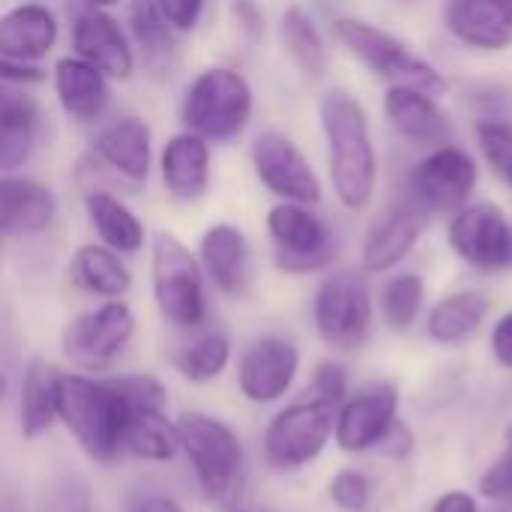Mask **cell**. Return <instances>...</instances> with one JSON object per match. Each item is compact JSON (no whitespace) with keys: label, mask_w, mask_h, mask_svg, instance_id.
<instances>
[{"label":"cell","mask_w":512,"mask_h":512,"mask_svg":"<svg viewBox=\"0 0 512 512\" xmlns=\"http://www.w3.org/2000/svg\"><path fill=\"white\" fill-rule=\"evenodd\" d=\"M297 372H300L297 345L282 336H264L243 351L237 366V384L249 402L270 405L291 390Z\"/></svg>","instance_id":"obj_15"},{"label":"cell","mask_w":512,"mask_h":512,"mask_svg":"<svg viewBox=\"0 0 512 512\" xmlns=\"http://www.w3.org/2000/svg\"><path fill=\"white\" fill-rule=\"evenodd\" d=\"M129 36L144 69L153 78H168L177 66V30L165 21L156 0H129Z\"/></svg>","instance_id":"obj_27"},{"label":"cell","mask_w":512,"mask_h":512,"mask_svg":"<svg viewBox=\"0 0 512 512\" xmlns=\"http://www.w3.org/2000/svg\"><path fill=\"white\" fill-rule=\"evenodd\" d=\"M177 432L180 450L186 453L207 501L222 507L234 504L246 477V453L237 432L228 423L198 411L183 414L177 420Z\"/></svg>","instance_id":"obj_5"},{"label":"cell","mask_w":512,"mask_h":512,"mask_svg":"<svg viewBox=\"0 0 512 512\" xmlns=\"http://www.w3.org/2000/svg\"><path fill=\"white\" fill-rule=\"evenodd\" d=\"M378 450H381L384 456H390V459H405V456L414 450V435H411V429L396 417V423H393V426L387 429V435L381 438Z\"/></svg>","instance_id":"obj_45"},{"label":"cell","mask_w":512,"mask_h":512,"mask_svg":"<svg viewBox=\"0 0 512 512\" xmlns=\"http://www.w3.org/2000/svg\"><path fill=\"white\" fill-rule=\"evenodd\" d=\"M108 381L129 405V414L132 411H165V405H168V393H165L162 381L153 375H144V372L141 375H111Z\"/></svg>","instance_id":"obj_38"},{"label":"cell","mask_w":512,"mask_h":512,"mask_svg":"<svg viewBox=\"0 0 512 512\" xmlns=\"http://www.w3.org/2000/svg\"><path fill=\"white\" fill-rule=\"evenodd\" d=\"M57 15L36 0H24L0 15V57L39 63L57 45Z\"/></svg>","instance_id":"obj_25"},{"label":"cell","mask_w":512,"mask_h":512,"mask_svg":"<svg viewBox=\"0 0 512 512\" xmlns=\"http://www.w3.org/2000/svg\"><path fill=\"white\" fill-rule=\"evenodd\" d=\"M237 512H243V510H237Z\"/></svg>","instance_id":"obj_52"},{"label":"cell","mask_w":512,"mask_h":512,"mask_svg":"<svg viewBox=\"0 0 512 512\" xmlns=\"http://www.w3.org/2000/svg\"><path fill=\"white\" fill-rule=\"evenodd\" d=\"M441 18L468 51L501 54L512 45V0H444Z\"/></svg>","instance_id":"obj_18"},{"label":"cell","mask_w":512,"mask_h":512,"mask_svg":"<svg viewBox=\"0 0 512 512\" xmlns=\"http://www.w3.org/2000/svg\"><path fill=\"white\" fill-rule=\"evenodd\" d=\"M249 159H252L258 183L279 201L318 204L324 198L318 171L285 132H276V129L258 132L249 147Z\"/></svg>","instance_id":"obj_13"},{"label":"cell","mask_w":512,"mask_h":512,"mask_svg":"<svg viewBox=\"0 0 512 512\" xmlns=\"http://www.w3.org/2000/svg\"><path fill=\"white\" fill-rule=\"evenodd\" d=\"M84 213H87L93 231L99 234L102 246H108L120 255H135L144 249L147 228L135 216V210L126 201H120L117 195H111L105 189H90L84 195Z\"/></svg>","instance_id":"obj_29"},{"label":"cell","mask_w":512,"mask_h":512,"mask_svg":"<svg viewBox=\"0 0 512 512\" xmlns=\"http://www.w3.org/2000/svg\"><path fill=\"white\" fill-rule=\"evenodd\" d=\"M348 396V372L339 363H318L315 375H312V399L327 402L333 408H339Z\"/></svg>","instance_id":"obj_40"},{"label":"cell","mask_w":512,"mask_h":512,"mask_svg":"<svg viewBox=\"0 0 512 512\" xmlns=\"http://www.w3.org/2000/svg\"><path fill=\"white\" fill-rule=\"evenodd\" d=\"M282 45L291 57V63L306 75V78H321L327 72L330 54L324 33L312 12L300 3H288L282 12Z\"/></svg>","instance_id":"obj_32"},{"label":"cell","mask_w":512,"mask_h":512,"mask_svg":"<svg viewBox=\"0 0 512 512\" xmlns=\"http://www.w3.org/2000/svg\"><path fill=\"white\" fill-rule=\"evenodd\" d=\"M84 6H93V9H111V6H117L120 0H81Z\"/></svg>","instance_id":"obj_50"},{"label":"cell","mask_w":512,"mask_h":512,"mask_svg":"<svg viewBox=\"0 0 512 512\" xmlns=\"http://www.w3.org/2000/svg\"><path fill=\"white\" fill-rule=\"evenodd\" d=\"M0 512H24V501L18 486L0 471Z\"/></svg>","instance_id":"obj_48"},{"label":"cell","mask_w":512,"mask_h":512,"mask_svg":"<svg viewBox=\"0 0 512 512\" xmlns=\"http://www.w3.org/2000/svg\"><path fill=\"white\" fill-rule=\"evenodd\" d=\"M159 174L162 186L177 201H201L213 183V153L210 141L195 132H177L165 141L159 153Z\"/></svg>","instance_id":"obj_21"},{"label":"cell","mask_w":512,"mask_h":512,"mask_svg":"<svg viewBox=\"0 0 512 512\" xmlns=\"http://www.w3.org/2000/svg\"><path fill=\"white\" fill-rule=\"evenodd\" d=\"M57 381L60 369L42 357H33L24 369L21 402H18V426L21 438L36 441L57 423Z\"/></svg>","instance_id":"obj_30"},{"label":"cell","mask_w":512,"mask_h":512,"mask_svg":"<svg viewBox=\"0 0 512 512\" xmlns=\"http://www.w3.org/2000/svg\"><path fill=\"white\" fill-rule=\"evenodd\" d=\"M318 123L327 144V177L345 210H366L378 189V150L363 102L348 90L318 99Z\"/></svg>","instance_id":"obj_1"},{"label":"cell","mask_w":512,"mask_h":512,"mask_svg":"<svg viewBox=\"0 0 512 512\" xmlns=\"http://www.w3.org/2000/svg\"><path fill=\"white\" fill-rule=\"evenodd\" d=\"M57 216V195L51 186L18 177L0 174V237H30L51 228Z\"/></svg>","instance_id":"obj_23"},{"label":"cell","mask_w":512,"mask_h":512,"mask_svg":"<svg viewBox=\"0 0 512 512\" xmlns=\"http://www.w3.org/2000/svg\"><path fill=\"white\" fill-rule=\"evenodd\" d=\"M255 111L249 78L231 66H210L186 87L180 120L189 132L210 144H228L243 135Z\"/></svg>","instance_id":"obj_4"},{"label":"cell","mask_w":512,"mask_h":512,"mask_svg":"<svg viewBox=\"0 0 512 512\" xmlns=\"http://www.w3.org/2000/svg\"><path fill=\"white\" fill-rule=\"evenodd\" d=\"M54 96L66 117L75 123H96L111 108V84L96 66L81 57H60L51 72Z\"/></svg>","instance_id":"obj_24"},{"label":"cell","mask_w":512,"mask_h":512,"mask_svg":"<svg viewBox=\"0 0 512 512\" xmlns=\"http://www.w3.org/2000/svg\"><path fill=\"white\" fill-rule=\"evenodd\" d=\"M432 512H480L477 501L468 492H447L444 498L435 501Z\"/></svg>","instance_id":"obj_47"},{"label":"cell","mask_w":512,"mask_h":512,"mask_svg":"<svg viewBox=\"0 0 512 512\" xmlns=\"http://www.w3.org/2000/svg\"><path fill=\"white\" fill-rule=\"evenodd\" d=\"M198 264L204 270V279L219 294L225 297L243 294L249 282V267H252L249 237L231 222L210 225L198 243Z\"/></svg>","instance_id":"obj_22"},{"label":"cell","mask_w":512,"mask_h":512,"mask_svg":"<svg viewBox=\"0 0 512 512\" xmlns=\"http://www.w3.org/2000/svg\"><path fill=\"white\" fill-rule=\"evenodd\" d=\"M36 512H93V495L87 480L75 471L57 474L45 486Z\"/></svg>","instance_id":"obj_37"},{"label":"cell","mask_w":512,"mask_h":512,"mask_svg":"<svg viewBox=\"0 0 512 512\" xmlns=\"http://www.w3.org/2000/svg\"><path fill=\"white\" fill-rule=\"evenodd\" d=\"M135 315L123 300H105L102 306L72 318L60 336L63 357L87 372L108 369L132 342Z\"/></svg>","instance_id":"obj_11"},{"label":"cell","mask_w":512,"mask_h":512,"mask_svg":"<svg viewBox=\"0 0 512 512\" xmlns=\"http://www.w3.org/2000/svg\"><path fill=\"white\" fill-rule=\"evenodd\" d=\"M42 111L18 87L0 84V174L21 168L39 141Z\"/></svg>","instance_id":"obj_26"},{"label":"cell","mask_w":512,"mask_h":512,"mask_svg":"<svg viewBox=\"0 0 512 512\" xmlns=\"http://www.w3.org/2000/svg\"><path fill=\"white\" fill-rule=\"evenodd\" d=\"M129 512H183L177 507V501L165 498V495H150V498H141Z\"/></svg>","instance_id":"obj_49"},{"label":"cell","mask_w":512,"mask_h":512,"mask_svg":"<svg viewBox=\"0 0 512 512\" xmlns=\"http://www.w3.org/2000/svg\"><path fill=\"white\" fill-rule=\"evenodd\" d=\"M57 420L75 435L81 450L96 462H111L123 450L129 405L108 378L66 375L57 381Z\"/></svg>","instance_id":"obj_2"},{"label":"cell","mask_w":512,"mask_h":512,"mask_svg":"<svg viewBox=\"0 0 512 512\" xmlns=\"http://www.w3.org/2000/svg\"><path fill=\"white\" fill-rule=\"evenodd\" d=\"M267 234L273 240V261L288 276L321 273L339 258V240L312 204H273L267 210Z\"/></svg>","instance_id":"obj_7"},{"label":"cell","mask_w":512,"mask_h":512,"mask_svg":"<svg viewBox=\"0 0 512 512\" xmlns=\"http://www.w3.org/2000/svg\"><path fill=\"white\" fill-rule=\"evenodd\" d=\"M372 294L357 273L327 276L312 300L315 333L336 351H357L372 333Z\"/></svg>","instance_id":"obj_9"},{"label":"cell","mask_w":512,"mask_h":512,"mask_svg":"<svg viewBox=\"0 0 512 512\" xmlns=\"http://www.w3.org/2000/svg\"><path fill=\"white\" fill-rule=\"evenodd\" d=\"M90 153L96 156L99 165L111 168L117 177L138 186V183H144L150 177L153 132L147 126V120H141L135 114H126V117H117V120L105 123L93 135Z\"/></svg>","instance_id":"obj_20"},{"label":"cell","mask_w":512,"mask_h":512,"mask_svg":"<svg viewBox=\"0 0 512 512\" xmlns=\"http://www.w3.org/2000/svg\"><path fill=\"white\" fill-rule=\"evenodd\" d=\"M333 36L354 60H360L372 75H378L390 87H417L432 96L447 93V78L438 72V66L417 54L396 33L360 15H339L333 18Z\"/></svg>","instance_id":"obj_3"},{"label":"cell","mask_w":512,"mask_h":512,"mask_svg":"<svg viewBox=\"0 0 512 512\" xmlns=\"http://www.w3.org/2000/svg\"><path fill=\"white\" fill-rule=\"evenodd\" d=\"M426 213L405 195L393 201L369 228L360 246V261L366 273H390L396 270L420 243L426 231Z\"/></svg>","instance_id":"obj_14"},{"label":"cell","mask_w":512,"mask_h":512,"mask_svg":"<svg viewBox=\"0 0 512 512\" xmlns=\"http://www.w3.org/2000/svg\"><path fill=\"white\" fill-rule=\"evenodd\" d=\"M492 303L480 291H453L438 300L426 315V333L438 345H462L468 342L486 321Z\"/></svg>","instance_id":"obj_31"},{"label":"cell","mask_w":512,"mask_h":512,"mask_svg":"<svg viewBox=\"0 0 512 512\" xmlns=\"http://www.w3.org/2000/svg\"><path fill=\"white\" fill-rule=\"evenodd\" d=\"M231 360V339L222 330H207L174 354V366L186 381L204 384L225 372Z\"/></svg>","instance_id":"obj_34"},{"label":"cell","mask_w":512,"mask_h":512,"mask_svg":"<svg viewBox=\"0 0 512 512\" xmlns=\"http://www.w3.org/2000/svg\"><path fill=\"white\" fill-rule=\"evenodd\" d=\"M153 300L162 318L177 330H198L207 321V279L198 255L168 231H159L150 246Z\"/></svg>","instance_id":"obj_6"},{"label":"cell","mask_w":512,"mask_h":512,"mask_svg":"<svg viewBox=\"0 0 512 512\" xmlns=\"http://www.w3.org/2000/svg\"><path fill=\"white\" fill-rule=\"evenodd\" d=\"M231 15L237 21V30L246 42H261L264 39V30H267V21H264V12L258 6V0H231Z\"/></svg>","instance_id":"obj_43"},{"label":"cell","mask_w":512,"mask_h":512,"mask_svg":"<svg viewBox=\"0 0 512 512\" xmlns=\"http://www.w3.org/2000/svg\"><path fill=\"white\" fill-rule=\"evenodd\" d=\"M426 300V282L417 273H396L378 297L381 315L390 330H411L423 312Z\"/></svg>","instance_id":"obj_35"},{"label":"cell","mask_w":512,"mask_h":512,"mask_svg":"<svg viewBox=\"0 0 512 512\" xmlns=\"http://www.w3.org/2000/svg\"><path fill=\"white\" fill-rule=\"evenodd\" d=\"M69 282L90 297L120 300L132 288V273L120 252L102 243H84L69 258Z\"/></svg>","instance_id":"obj_28"},{"label":"cell","mask_w":512,"mask_h":512,"mask_svg":"<svg viewBox=\"0 0 512 512\" xmlns=\"http://www.w3.org/2000/svg\"><path fill=\"white\" fill-rule=\"evenodd\" d=\"M120 450L141 462H171L180 453L177 423H171L165 411H132Z\"/></svg>","instance_id":"obj_33"},{"label":"cell","mask_w":512,"mask_h":512,"mask_svg":"<svg viewBox=\"0 0 512 512\" xmlns=\"http://www.w3.org/2000/svg\"><path fill=\"white\" fill-rule=\"evenodd\" d=\"M489 345H492L495 360H498L504 369H512V309L510 312H504V315L495 321Z\"/></svg>","instance_id":"obj_46"},{"label":"cell","mask_w":512,"mask_h":512,"mask_svg":"<svg viewBox=\"0 0 512 512\" xmlns=\"http://www.w3.org/2000/svg\"><path fill=\"white\" fill-rule=\"evenodd\" d=\"M399 417V393L390 384H378L354 399H345L336 411L333 441L342 453H366L381 444L387 429Z\"/></svg>","instance_id":"obj_17"},{"label":"cell","mask_w":512,"mask_h":512,"mask_svg":"<svg viewBox=\"0 0 512 512\" xmlns=\"http://www.w3.org/2000/svg\"><path fill=\"white\" fill-rule=\"evenodd\" d=\"M336 411L327 402L306 399L279 411L264 432V456L276 471H300L315 462L333 438Z\"/></svg>","instance_id":"obj_10"},{"label":"cell","mask_w":512,"mask_h":512,"mask_svg":"<svg viewBox=\"0 0 512 512\" xmlns=\"http://www.w3.org/2000/svg\"><path fill=\"white\" fill-rule=\"evenodd\" d=\"M384 117L399 138L420 150H432L456 138V126L450 114L441 108L438 96L417 87H387Z\"/></svg>","instance_id":"obj_19"},{"label":"cell","mask_w":512,"mask_h":512,"mask_svg":"<svg viewBox=\"0 0 512 512\" xmlns=\"http://www.w3.org/2000/svg\"><path fill=\"white\" fill-rule=\"evenodd\" d=\"M330 501L342 512H366L369 501H372V486L360 471H339L330 486Z\"/></svg>","instance_id":"obj_39"},{"label":"cell","mask_w":512,"mask_h":512,"mask_svg":"<svg viewBox=\"0 0 512 512\" xmlns=\"http://www.w3.org/2000/svg\"><path fill=\"white\" fill-rule=\"evenodd\" d=\"M45 78H48V72L39 63H24V60L0 57V84L24 87V84H39Z\"/></svg>","instance_id":"obj_44"},{"label":"cell","mask_w":512,"mask_h":512,"mask_svg":"<svg viewBox=\"0 0 512 512\" xmlns=\"http://www.w3.org/2000/svg\"><path fill=\"white\" fill-rule=\"evenodd\" d=\"M72 48H75V57L87 60L90 66H96L102 75H108L114 81L132 78V72L138 66V57H135L129 36L123 33L120 21L108 9L84 6L75 15Z\"/></svg>","instance_id":"obj_16"},{"label":"cell","mask_w":512,"mask_h":512,"mask_svg":"<svg viewBox=\"0 0 512 512\" xmlns=\"http://www.w3.org/2000/svg\"><path fill=\"white\" fill-rule=\"evenodd\" d=\"M480 495L489 501H512V426L507 429V450L504 456L480 477Z\"/></svg>","instance_id":"obj_41"},{"label":"cell","mask_w":512,"mask_h":512,"mask_svg":"<svg viewBox=\"0 0 512 512\" xmlns=\"http://www.w3.org/2000/svg\"><path fill=\"white\" fill-rule=\"evenodd\" d=\"M480 183L477 159L456 141L426 150L408 174V198L426 216H453L474 201Z\"/></svg>","instance_id":"obj_8"},{"label":"cell","mask_w":512,"mask_h":512,"mask_svg":"<svg viewBox=\"0 0 512 512\" xmlns=\"http://www.w3.org/2000/svg\"><path fill=\"white\" fill-rule=\"evenodd\" d=\"M6 387H9V381H6V375L0 372V402H3V396H6Z\"/></svg>","instance_id":"obj_51"},{"label":"cell","mask_w":512,"mask_h":512,"mask_svg":"<svg viewBox=\"0 0 512 512\" xmlns=\"http://www.w3.org/2000/svg\"><path fill=\"white\" fill-rule=\"evenodd\" d=\"M474 132L486 165L512 195V123L504 117H480Z\"/></svg>","instance_id":"obj_36"},{"label":"cell","mask_w":512,"mask_h":512,"mask_svg":"<svg viewBox=\"0 0 512 512\" xmlns=\"http://www.w3.org/2000/svg\"><path fill=\"white\" fill-rule=\"evenodd\" d=\"M447 243L474 270L498 273L512 267V222L492 201H471L450 216Z\"/></svg>","instance_id":"obj_12"},{"label":"cell","mask_w":512,"mask_h":512,"mask_svg":"<svg viewBox=\"0 0 512 512\" xmlns=\"http://www.w3.org/2000/svg\"><path fill=\"white\" fill-rule=\"evenodd\" d=\"M156 6L177 33H192L201 24L207 0H156Z\"/></svg>","instance_id":"obj_42"}]
</instances>
